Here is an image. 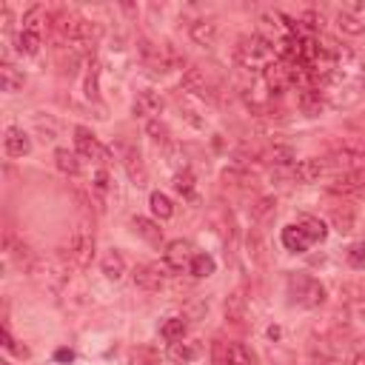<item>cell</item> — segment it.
I'll list each match as a JSON object with an SVG mask.
<instances>
[{
    "label": "cell",
    "instance_id": "obj_1",
    "mask_svg": "<svg viewBox=\"0 0 365 365\" xmlns=\"http://www.w3.org/2000/svg\"><path fill=\"white\" fill-rule=\"evenodd\" d=\"M234 58H237V63L242 68H249V72H263V75H266L268 66L277 63L274 46L260 38V34H254V38H242L237 51H234Z\"/></svg>",
    "mask_w": 365,
    "mask_h": 365
},
{
    "label": "cell",
    "instance_id": "obj_2",
    "mask_svg": "<svg viewBox=\"0 0 365 365\" xmlns=\"http://www.w3.org/2000/svg\"><path fill=\"white\" fill-rule=\"evenodd\" d=\"M29 271H32V277H34V280H38L49 294H60L63 286L68 283V266H66V260L58 257V254L34 260Z\"/></svg>",
    "mask_w": 365,
    "mask_h": 365
},
{
    "label": "cell",
    "instance_id": "obj_3",
    "mask_svg": "<svg viewBox=\"0 0 365 365\" xmlns=\"http://www.w3.org/2000/svg\"><path fill=\"white\" fill-rule=\"evenodd\" d=\"M288 294H291V300L303 308H320L325 303V286L320 280H314L311 274H291Z\"/></svg>",
    "mask_w": 365,
    "mask_h": 365
},
{
    "label": "cell",
    "instance_id": "obj_4",
    "mask_svg": "<svg viewBox=\"0 0 365 365\" xmlns=\"http://www.w3.org/2000/svg\"><path fill=\"white\" fill-rule=\"evenodd\" d=\"M68 257L77 268H86L95 260V229L89 223H80L68 240Z\"/></svg>",
    "mask_w": 365,
    "mask_h": 365
},
{
    "label": "cell",
    "instance_id": "obj_5",
    "mask_svg": "<svg viewBox=\"0 0 365 365\" xmlns=\"http://www.w3.org/2000/svg\"><path fill=\"white\" fill-rule=\"evenodd\" d=\"M117 154H120V163H123L126 168V175L131 177L134 186H146V166H143V158H140V151H137L129 140H117Z\"/></svg>",
    "mask_w": 365,
    "mask_h": 365
},
{
    "label": "cell",
    "instance_id": "obj_6",
    "mask_svg": "<svg viewBox=\"0 0 365 365\" xmlns=\"http://www.w3.org/2000/svg\"><path fill=\"white\" fill-rule=\"evenodd\" d=\"M75 149H77L80 158H86V160L109 163V149H103L100 140L92 134V129H86V126H77L75 129Z\"/></svg>",
    "mask_w": 365,
    "mask_h": 365
},
{
    "label": "cell",
    "instance_id": "obj_7",
    "mask_svg": "<svg viewBox=\"0 0 365 365\" xmlns=\"http://www.w3.org/2000/svg\"><path fill=\"white\" fill-rule=\"evenodd\" d=\"M194 260V246L188 240H171L163 251V266L171 271H186Z\"/></svg>",
    "mask_w": 365,
    "mask_h": 365
},
{
    "label": "cell",
    "instance_id": "obj_8",
    "mask_svg": "<svg viewBox=\"0 0 365 365\" xmlns=\"http://www.w3.org/2000/svg\"><path fill=\"white\" fill-rule=\"evenodd\" d=\"M283 246L294 254H305L311 246H314V240H311V234L305 231L303 223H291L283 229Z\"/></svg>",
    "mask_w": 365,
    "mask_h": 365
},
{
    "label": "cell",
    "instance_id": "obj_9",
    "mask_svg": "<svg viewBox=\"0 0 365 365\" xmlns=\"http://www.w3.org/2000/svg\"><path fill=\"white\" fill-rule=\"evenodd\" d=\"M203 357V342L200 340H180V342H168V360L177 365H188Z\"/></svg>",
    "mask_w": 365,
    "mask_h": 365
},
{
    "label": "cell",
    "instance_id": "obj_10",
    "mask_svg": "<svg viewBox=\"0 0 365 365\" xmlns=\"http://www.w3.org/2000/svg\"><path fill=\"white\" fill-rule=\"evenodd\" d=\"M331 191H337V194H357V191H365V166L337 175L331 183Z\"/></svg>",
    "mask_w": 365,
    "mask_h": 365
},
{
    "label": "cell",
    "instance_id": "obj_11",
    "mask_svg": "<svg viewBox=\"0 0 365 365\" xmlns=\"http://www.w3.org/2000/svg\"><path fill=\"white\" fill-rule=\"evenodd\" d=\"M166 109V100L158 92H140L134 100V114L137 117H146V120H158Z\"/></svg>",
    "mask_w": 365,
    "mask_h": 365
},
{
    "label": "cell",
    "instance_id": "obj_12",
    "mask_svg": "<svg viewBox=\"0 0 365 365\" xmlns=\"http://www.w3.org/2000/svg\"><path fill=\"white\" fill-rule=\"evenodd\" d=\"M3 149H6L9 158H26V154L32 151V140H29V134L23 129L9 126L6 137H3Z\"/></svg>",
    "mask_w": 365,
    "mask_h": 365
},
{
    "label": "cell",
    "instance_id": "obj_13",
    "mask_svg": "<svg viewBox=\"0 0 365 365\" xmlns=\"http://www.w3.org/2000/svg\"><path fill=\"white\" fill-rule=\"evenodd\" d=\"M325 160H317V158H311V160H300L297 166L291 168V177L297 180V183H317L323 175H325Z\"/></svg>",
    "mask_w": 365,
    "mask_h": 365
},
{
    "label": "cell",
    "instance_id": "obj_14",
    "mask_svg": "<svg viewBox=\"0 0 365 365\" xmlns=\"http://www.w3.org/2000/svg\"><path fill=\"white\" fill-rule=\"evenodd\" d=\"M134 286L143 291H160L163 288V274L158 266H137L134 268Z\"/></svg>",
    "mask_w": 365,
    "mask_h": 365
},
{
    "label": "cell",
    "instance_id": "obj_15",
    "mask_svg": "<svg viewBox=\"0 0 365 365\" xmlns=\"http://www.w3.org/2000/svg\"><path fill=\"white\" fill-rule=\"evenodd\" d=\"M188 34H191V40H194L197 46H214V40H217V23L205 21V17H203V21L191 23Z\"/></svg>",
    "mask_w": 365,
    "mask_h": 365
},
{
    "label": "cell",
    "instance_id": "obj_16",
    "mask_svg": "<svg viewBox=\"0 0 365 365\" xmlns=\"http://www.w3.org/2000/svg\"><path fill=\"white\" fill-rule=\"evenodd\" d=\"M131 229L140 234L146 242H151V246H160V242H163V229H160L158 223H151L149 217H134L131 220Z\"/></svg>",
    "mask_w": 365,
    "mask_h": 365
},
{
    "label": "cell",
    "instance_id": "obj_17",
    "mask_svg": "<svg viewBox=\"0 0 365 365\" xmlns=\"http://www.w3.org/2000/svg\"><path fill=\"white\" fill-rule=\"evenodd\" d=\"M23 83H26V77H23L21 68H14L12 63H3V66H0V86H3V92H9V95L21 92Z\"/></svg>",
    "mask_w": 365,
    "mask_h": 365
},
{
    "label": "cell",
    "instance_id": "obj_18",
    "mask_svg": "<svg viewBox=\"0 0 365 365\" xmlns=\"http://www.w3.org/2000/svg\"><path fill=\"white\" fill-rule=\"evenodd\" d=\"M297 103H300L303 114H308V117H317V114L323 112V106H325L323 92H314V89H300V95H297Z\"/></svg>",
    "mask_w": 365,
    "mask_h": 365
},
{
    "label": "cell",
    "instance_id": "obj_19",
    "mask_svg": "<svg viewBox=\"0 0 365 365\" xmlns=\"http://www.w3.org/2000/svg\"><path fill=\"white\" fill-rule=\"evenodd\" d=\"M186 331H188L186 317H168V320L160 325V337H163L166 342H180V340H186Z\"/></svg>",
    "mask_w": 365,
    "mask_h": 365
},
{
    "label": "cell",
    "instance_id": "obj_20",
    "mask_svg": "<svg viewBox=\"0 0 365 365\" xmlns=\"http://www.w3.org/2000/svg\"><path fill=\"white\" fill-rule=\"evenodd\" d=\"M100 266H103V274H106L109 280H114V283L126 274V260H123V254L114 251V249H112L106 257H103V263H100Z\"/></svg>",
    "mask_w": 365,
    "mask_h": 365
},
{
    "label": "cell",
    "instance_id": "obj_21",
    "mask_svg": "<svg viewBox=\"0 0 365 365\" xmlns=\"http://www.w3.org/2000/svg\"><path fill=\"white\" fill-rule=\"evenodd\" d=\"M246 308H249V303H246V297H242L240 291L229 294V297H225V320L242 323V320H246Z\"/></svg>",
    "mask_w": 365,
    "mask_h": 365
},
{
    "label": "cell",
    "instance_id": "obj_22",
    "mask_svg": "<svg viewBox=\"0 0 365 365\" xmlns=\"http://www.w3.org/2000/svg\"><path fill=\"white\" fill-rule=\"evenodd\" d=\"M149 205H151V214L160 217V220H168L171 214H175V203H171V200L163 194V191H151Z\"/></svg>",
    "mask_w": 365,
    "mask_h": 365
},
{
    "label": "cell",
    "instance_id": "obj_23",
    "mask_svg": "<svg viewBox=\"0 0 365 365\" xmlns=\"http://www.w3.org/2000/svg\"><path fill=\"white\" fill-rule=\"evenodd\" d=\"M214 268H217L214 257H208V254H194V260H191V266H188V274L197 277V280H203V277H212Z\"/></svg>",
    "mask_w": 365,
    "mask_h": 365
},
{
    "label": "cell",
    "instance_id": "obj_24",
    "mask_svg": "<svg viewBox=\"0 0 365 365\" xmlns=\"http://www.w3.org/2000/svg\"><path fill=\"white\" fill-rule=\"evenodd\" d=\"M337 29H340L342 34H351V38H357V34L365 32V23L360 21L354 12H340V14H337Z\"/></svg>",
    "mask_w": 365,
    "mask_h": 365
},
{
    "label": "cell",
    "instance_id": "obj_25",
    "mask_svg": "<svg viewBox=\"0 0 365 365\" xmlns=\"http://www.w3.org/2000/svg\"><path fill=\"white\" fill-rule=\"evenodd\" d=\"M55 163H58V168L63 171V175H80V160H77L75 151L58 149V151H55Z\"/></svg>",
    "mask_w": 365,
    "mask_h": 365
},
{
    "label": "cell",
    "instance_id": "obj_26",
    "mask_svg": "<svg viewBox=\"0 0 365 365\" xmlns=\"http://www.w3.org/2000/svg\"><path fill=\"white\" fill-rule=\"evenodd\" d=\"M331 223H334V229L340 234H351L354 225H357V217H354L351 208H337V212L331 214Z\"/></svg>",
    "mask_w": 365,
    "mask_h": 365
},
{
    "label": "cell",
    "instance_id": "obj_27",
    "mask_svg": "<svg viewBox=\"0 0 365 365\" xmlns=\"http://www.w3.org/2000/svg\"><path fill=\"white\" fill-rule=\"evenodd\" d=\"M266 160L274 163V166H280V168L294 166V149H291V146H271V149L266 151Z\"/></svg>",
    "mask_w": 365,
    "mask_h": 365
},
{
    "label": "cell",
    "instance_id": "obj_28",
    "mask_svg": "<svg viewBox=\"0 0 365 365\" xmlns=\"http://www.w3.org/2000/svg\"><path fill=\"white\" fill-rule=\"evenodd\" d=\"M17 51H21V55H38L40 51V34L38 32H21L17 34Z\"/></svg>",
    "mask_w": 365,
    "mask_h": 365
},
{
    "label": "cell",
    "instance_id": "obj_29",
    "mask_svg": "<svg viewBox=\"0 0 365 365\" xmlns=\"http://www.w3.org/2000/svg\"><path fill=\"white\" fill-rule=\"evenodd\" d=\"M175 191L183 194V197L194 194V175H191V168H180L175 175Z\"/></svg>",
    "mask_w": 365,
    "mask_h": 365
},
{
    "label": "cell",
    "instance_id": "obj_30",
    "mask_svg": "<svg viewBox=\"0 0 365 365\" xmlns=\"http://www.w3.org/2000/svg\"><path fill=\"white\" fill-rule=\"evenodd\" d=\"M303 225H305V231L311 234V240L314 242H323L325 237H328V229H325V223L323 220H317V217H305V220H300Z\"/></svg>",
    "mask_w": 365,
    "mask_h": 365
},
{
    "label": "cell",
    "instance_id": "obj_31",
    "mask_svg": "<svg viewBox=\"0 0 365 365\" xmlns=\"http://www.w3.org/2000/svg\"><path fill=\"white\" fill-rule=\"evenodd\" d=\"M345 257H349V266H351V268L365 271V242H354Z\"/></svg>",
    "mask_w": 365,
    "mask_h": 365
},
{
    "label": "cell",
    "instance_id": "obj_32",
    "mask_svg": "<svg viewBox=\"0 0 365 365\" xmlns=\"http://www.w3.org/2000/svg\"><path fill=\"white\" fill-rule=\"evenodd\" d=\"M146 131L151 134V140H158V143H168V137H171L168 126L160 123V120H149V123H146Z\"/></svg>",
    "mask_w": 365,
    "mask_h": 365
},
{
    "label": "cell",
    "instance_id": "obj_33",
    "mask_svg": "<svg viewBox=\"0 0 365 365\" xmlns=\"http://www.w3.org/2000/svg\"><path fill=\"white\" fill-rule=\"evenodd\" d=\"M97 75H100V66L92 60L89 72H86V97L89 100H97Z\"/></svg>",
    "mask_w": 365,
    "mask_h": 365
},
{
    "label": "cell",
    "instance_id": "obj_34",
    "mask_svg": "<svg viewBox=\"0 0 365 365\" xmlns=\"http://www.w3.org/2000/svg\"><path fill=\"white\" fill-rule=\"evenodd\" d=\"M40 17H43V6H34V9H29L26 14H23V32H38L40 34Z\"/></svg>",
    "mask_w": 365,
    "mask_h": 365
},
{
    "label": "cell",
    "instance_id": "obj_35",
    "mask_svg": "<svg viewBox=\"0 0 365 365\" xmlns=\"http://www.w3.org/2000/svg\"><path fill=\"white\" fill-rule=\"evenodd\" d=\"M92 188L97 191V194H106L109 191V171L106 168H95V175H92Z\"/></svg>",
    "mask_w": 365,
    "mask_h": 365
},
{
    "label": "cell",
    "instance_id": "obj_36",
    "mask_svg": "<svg viewBox=\"0 0 365 365\" xmlns=\"http://www.w3.org/2000/svg\"><path fill=\"white\" fill-rule=\"evenodd\" d=\"M268 212H274V200L271 197H263V200H260L257 205H254V217L260 220V217H266Z\"/></svg>",
    "mask_w": 365,
    "mask_h": 365
},
{
    "label": "cell",
    "instance_id": "obj_37",
    "mask_svg": "<svg viewBox=\"0 0 365 365\" xmlns=\"http://www.w3.org/2000/svg\"><path fill=\"white\" fill-rule=\"evenodd\" d=\"M55 360H58V362H72V360H75V354L68 351V349H60V351L55 354Z\"/></svg>",
    "mask_w": 365,
    "mask_h": 365
},
{
    "label": "cell",
    "instance_id": "obj_38",
    "mask_svg": "<svg viewBox=\"0 0 365 365\" xmlns=\"http://www.w3.org/2000/svg\"><path fill=\"white\" fill-rule=\"evenodd\" d=\"M268 337H271V340H277V337H280V328L271 325V328H268Z\"/></svg>",
    "mask_w": 365,
    "mask_h": 365
},
{
    "label": "cell",
    "instance_id": "obj_39",
    "mask_svg": "<svg viewBox=\"0 0 365 365\" xmlns=\"http://www.w3.org/2000/svg\"><path fill=\"white\" fill-rule=\"evenodd\" d=\"M354 365H365V357H357V360H354Z\"/></svg>",
    "mask_w": 365,
    "mask_h": 365
},
{
    "label": "cell",
    "instance_id": "obj_40",
    "mask_svg": "<svg viewBox=\"0 0 365 365\" xmlns=\"http://www.w3.org/2000/svg\"><path fill=\"white\" fill-rule=\"evenodd\" d=\"M0 365H12V362H9V360H3V362H0Z\"/></svg>",
    "mask_w": 365,
    "mask_h": 365
}]
</instances>
